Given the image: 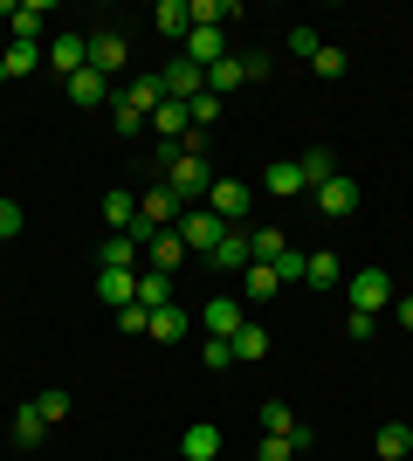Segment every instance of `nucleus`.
<instances>
[{"instance_id":"e433bc0d","label":"nucleus","mask_w":413,"mask_h":461,"mask_svg":"<svg viewBox=\"0 0 413 461\" xmlns=\"http://www.w3.org/2000/svg\"><path fill=\"white\" fill-rule=\"evenodd\" d=\"M111 124H118L124 138H138V131H145V117H138V111H131V104H124L118 90H111Z\"/></svg>"},{"instance_id":"9b49d317","label":"nucleus","mask_w":413,"mask_h":461,"mask_svg":"<svg viewBox=\"0 0 413 461\" xmlns=\"http://www.w3.org/2000/svg\"><path fill=\"white\" fill-rule=\"evenodd\" d=\"M248 324V310H241V296H214L207 303V338H228L235 345V330Z\"/></svg>"},{"instance_id":"aec40b11","label":"nucleus","mask_w":413,"mask_h":461,"mask_svg":"<svg viewBox=\"0 0 413 461\" xmlns=\"http://www.w3.org/2000/svg\"><path fill=\"white\" fill-rule=\"evenodd\" d=\"M152 28H158V35H193V7H186V0H158Z\"/></svg>"},{"instance_id":"ea45409f","label":"nucleus","mask_w":413,"mask_h":461,"mask_svg":"<svg viewBox=\"0 0 413 461\" xmlns=\"http://www.w3.org/2000/svg\"><path fill=\"white\" fill-rule=\"evenodd\" d=\"M41 420H49V427H56V420H69V393H56V385H49V393H41Z\"/></svg>"},{"instance_id":"39448f33","label":"nucleus","mask_w":413,"mask_h":461,"mask_svg":"<svg viewBox=\"0 0 413 461\" xmlns=\"http://www.w3.org/2000/svg\"><path fill=\"white\" fill-rule=\"evenodd\" d=\"M124 62H131V41H124L118 28H97V35H90V69H97V77H118Z\"/></svg>"},{"instance_id":"4c0bfd02","label":"nucleus","mask_w":413,"mask_h":461,"mask_svg":"<svg viewBox=\"0 0 413 461\" xmlns=\"http://www.w3.org/2000/svg\"><path fill=\"white\" fill-rule=\"evenodd\" d=\"M118 330H131V338H145V330H152V310H145V303H124V310H118Z\"/></svg>"},{"instance_id":"c03bdc74","label":"nucleus","mask_w":413,"mask_h":461,"mask_svg":"<svg viewBox=\"0 0 413 461\" xmlns=\"http://www.w3.org/2000/svg\"><path fill=\"white\" fill-rule=\"evenodd\" d=\"M393 310H400V324H407V330H413V296H400V303H393Z\"/></svg>"},{"instance_id":"6ab92c4d","label":"nucleus","mask_w":413,"mask_h":461,"mask_svg":"<svg viewBox=\"0 0 413 461\" xmlns=\"http://www.w3.org/2000/svg\"><path fill=\"white\" fill-rule=\"evenodd\" d=\"M275 289H283V276H275V262H248V269H241V296H248V303H269Z\"/></svg>"},{"instance_id":"7c9ffc66","label":"nucleus","mask_w":413,"mask_h":461,"mask_svg":"<svg viewBox=\"0 0 413 461\" xmlns=\"http://www.w3.org/2000/svg\"><path fill=\"white\" fill-rule=\"evenodd\" d=\"M41 434H49V420H41V406L28 400V406H21V413H14V441H21V447H35Z\"/></svg>"},{"instance_id":"4be33fe9","label":"nucleus","mask_w":413,"mask_h":461,"mask_svg":"<svg viewBox=\"0 0 413 461\" xmlns=\"http://www.w3.org/2000/svg\"><path fill=\"white\" fill-rule=\"evenodd\" d=\"M138 255H145V249H138L131 234H111V241L97 249V269H138Z\"/></svg>"},{"instance_id":"5701e85b","label":"nucleus","mask_w":413,"mask_h":461,"mask_svg":"<svg viewBox=\"0 0 413 461\" xmlns=\"http://www.w3.org/2000/svg\"><path fill=\"white\" fill-rule=\"evenodd\" d=\"M207 262H214V269H248V262H256V255H248V234H241V228H228V241H220V249L207 255Z\"/></svg>"},{"instance_id":"37998d69","label":"nucleus","mask_w":413,"mask_h":461,"mask_svg":"<svg viewBox=\"0 0 413 461\" xmlns=\"http://www.w3.org/2000/svg\"><path fill=\"white\" fill-rule=\"evenodd\" d=\"M290 49H296V56H303V62H310L317 49H324V41H317V28H296V35H290Z\"/></svg>"},{"instance_id":"79ce46f5","label":"nucleus","mask_w":413,"mask_h":461,"mask_svg":"<svg viewBox=\"0 0 413 461\" xmlns=\"http://www.w3.org/2000/svg\"><path fill=\"white\" fill-rule=\"evenodd\" d=\"M296 455V434H262V461H290Z\"/></svg>"},{"instance_id":"0eeeda50","label":"nucleus","mask_w":413,"mask_h":461,"mask_svg":"<svg viewBox=\"0 0 413 461\" xmlns=\"http://www.w3.org/2000/svg\"><path fill=\"white\" fill-rule=\"evenodd\" d=\"M158 77H166V96H173V104H193L200 90H207V69H200V62H166V69H158Z\"/></svg>"},{"instance_id":"b1692460","label":"nucleus","mask_w":413,"mask_h":461,"mask_svg":"<svg viewBox=\"0 0 413 461\" xmlns=\"http://www.w3.org/2000/svg\"><path fill=\"white\" fill-rule=\"evenodd\" d=\"M138 303H145V310H166V303H173V276L138 269Z\"/></svg>"},{"instance_id":"2eb2a0df","label":"nucleus","mask_w":413,"mask_h":461,"mask_svg":"<svg viewBox=\"0 0 413 461\" xmlns=\"http://www.w3.org/2000/svg\"><path fill=\"white\" fill-rule=\"evenodd\" d=\"M118 96H124V104H131L138 117H152L158 104H166V77H131V83H124Z\"/></svg>"},{"instance_id":"f704fd0d","label":"nucleus","mask_w":413,"mask_h":461,"mask_svg":"<svg viewBox=\"0 0 413 461\" xmlns=\"http://www.w3.org/2000/svg\"><path fill=\"white\" fill-rule=\"evenodd\" d=\"M262 351H269V330H262V324H241L235 330V358H262Z\"/></svg>"},{"instance_id":"58836bf2","label":"nucleus","mask_w":413,"mask_h":461,"mask_svg":"<svg viewBox=\"0 0 413 461\" xmlns=\"http://www.w3.org/2000/svg\"><path fill=\"white\" fill-rule=\"evenodd\" d=\"M310 69H317V77H345V49H331V41H324V49L310 56Z\"/></svg>"},{"instance_id":"4468645a","label":"nucleus","mask_w":413,"mask_h":461,"mask_svg":"<svg viewBox=\"0 0 413 461\" xmlns=\"http://www.w3.org/2000/svg\"><path fill=\"white\" fill-rule=\"evenodd\" d=\"M97 296H103L111 310L138 303V269H97Z\"/></svg>"},{"instance_id":"412c9836","label":"nucleus","mask_w":413,"mask_h":461,"mask_svg":"<svg viewBox=\"0 0 413 461\" xmlns=\"http://www.w3.org/2000/svg\"><path fill=\"white\" fill-rule=\"evenodd\" d=\"M373 447H379V461H407V455H413V427H407V420H386Z\"/></svg>"},{"instance_id":"dca6fc26","label":"nucleus","mask_w":413,"mask_h":461,"mask_svg":"<svg viewBox=\"0 0 413 461\" xmlns=\"http://www.w3.org/2000/svg\"><path fill=\"white\" fill-rule=\"evenodd\" d=\"M186 330H193V317L179 303H166V310H152V330H145V338H152V345H179Z\"/></svg>"},{"instance_id":"423d86ee","label":"nucleus","mask_w":413,"mask_h":461,"mask_svg":"<svg viewBox=\"0 0 413 461\" xmlns=\"http://www.w3.org/2000/svg\"><path fill=\"white\" fill-rule=\"evenodd\" d=\"M317 213H324V221H352L358 213V179H324V186H317Z\"/></svg>"},{"instance_id":"f03ea898","label":"nucleus","mask_w":413,"mask_h":461,"mask_svg":"<svg viewBox=\"0 0 413 461\" xmlns=\"http://www.w3.org/2000/svg\"><path fill=\"white\" fill-rule=\"evenodd\" d=\"M345 296H352L358 317H379V310L393 303V276L386 269H358V276H345Z\"/></svg>"},{"instance_id":"a19ab883","label":"nucleus","mask_w":413,"mask_h":461,"mask_svg":"<svg viewBox=\"0 0 413 461\" xmlns=\"http://www.w3.org/2000/svg\"><path fill=\"white\" fill-rule=\"evenodd\" d=\"M21 221H28V213H21V200H7V193H0V241H14Z\"/></svg>"},{"instance_id":"393cba45","label":"nucleus","mask_w":413,"mask_h":461,"mask_svg":"<svg viewBox=\"0 0 413 461\" xmlns=\"http://www.w3.org/2000/svg\"><path fill=\"white\" fill-rule=\"evenodd\" d=\"M303 283H310V289H337V283H345V262H337L331 249H317V255H310V276H303Z\"/></svg>"},{"instance_id":"f3484780","label":"nucleus","mask_w":413,"mask_h":461,"mask_svg":"<svg viewBox=\"0 0 413 461\" xmlns=\"http://www.w3.org/2000/svg\"><path fill=\"white\" fill-rule=\"evenodd\" d=\"M220 56H228V35H220V28H193V35H186V62H200V69H214Z\"/></svg>"},{"instance_id":"72a5a7b5","label":"nucleus","mask_w":413,"mask_h":461,"mask_svg":"<svg viewBox=\"0 0 413 461\" xmlns=\"http://www.w3.org/2000/svg\"><path fill=\"white\" fill-rule=\"evenodd\" d=\"M186 117H193V131H214V117H220V96H214V90H200L193 104H186Z\"/></svg>"},{"instance_id":"7ed1b4c3","label":"nucleus","mask_w":413,"mask_h":461,"mask_svg":"<svg viewBox=\"0 0 413 461\" xmlns=\"http://www.w3.org/2000/svg\"><path fill=\"white\" fill-rule=\"evenodd\" d=\"M179 241H186V255H214L220 241H228V221L207 213V207H193V213H179Z\"/></svg>"},{"instance_id":"a211bd4d","label":"nucleus","mask_w":413,"mask_h":461,"mask_svg":"<svg viewBox=\"0 0 413 461\" xmlns=\"http://www.w3.org/2000/svg\"><path fill=\"white\" fill-rule=\"evenodd\" d=\"M262 193H275V200H296V193H303V166H296V158H275L269 173H262Z\"/></svg>"},{"instance_id":"6e6552de","label":"nucleus","mask_w":413,"mask_h":461,"mask_svg":"<svg viewBox=\"0 0 413 461\" xmlns=\"http://www.w3.org/2000/svg\"><path fill=\"white\" fill-rule=\"evenodd\" d=\"M248 200H256V193L241 186V179H214V186H207V213H220L228 228H235L241 213H248Z\"/></svg>"},{"instance_id":"c85d7f7f","label":"nucleus","mask_w":413,"mask_h":461,"mask_svg":"<svg viewBox=\"0 0 413 461\" xmlns=\"http://www.w3.org/2000/svg\"><path fill=\"white\" fill-rule=\"evenodd\" d=\"M0 62H7V77H35L41 49H35V41H7V56H0Z\"/></svg>"},{"instance_id":"9d476101","label":"nucleus","mask_w":413,"mask_h":461,"mask_svg":"<svg viewBox=\"0 0 413 461\" xmlns=\"http://www.w3.org/2000/svg\"><path fill=\"white\" fill-rule=\"evenodd\" d=\"M179 262H186V241H179V228H158L152 241H145V269H158V276H173Z\"/></svg>"},{"instance_id":"f257e3e1","label":"nucleus","mask_w":413,"mask_h":461,"mask_svg":"<svg viewBox=\"0 0 413 461\" xmlns=\"http://www.w3.org/2000/svg\"><path fill=\"white\" fill-rule=\"evenodd\" d=\"M158 173H166V186H173L179 207H186V200H207V186H214V179H207V152H173Z\"/></svg>"},{"instance_id":"473e14b6","label":"nucleus","mask_w":413,"mask_h":461,"mask_svg":"<svg viewBox=\"0 0 413 461\" xmlns=\"http://www.w3.org/2000/svg\"><path fill=\"white\" fill-rule=\"evenodd\" d=\"M275 276H283V289L303 283V276H310V255H303V249H283V255H275Z\"/></svg>"},{"instance_id":"c9c22d12","label":"nucleus","mask_w":413,"mask_h":461,"mask_svg":"<svg viewBox=\"0 0 413 461\" xmlns=\"http://www.w3.org/2000/svg\"><path fill=\"white\" fill-rule=\"evenodd\" d=\"M200 366H207V372H228V366H235V345H228V338H207V345H200Z\"/></svg>"},{"instance_id":"ddd939ff","label":"nucleus","mask_w":413,"mask_h":461,"mask_svg":"<svg viewBox=\"0 0 413 461\" xmlns=\"http://www.w3.org/2000/svg\"><path fill=\"white\" fill-rule=\"evenodd\" d=\"M214 455H220V427L214 420H193L179 434V461H214Z\"/></svg>"},{"instance_id":"20e7f679","label":"nucleus","mask_w":413,"mask_h":461,"mask_svg":"<svg viewBox=\"0 0 413 461\" xmlns=\"http://www.w3.org/2000/svg\"><path fill=\"white\" fill-rule=\"evenodd\" d=\"M49 69H56L62 83L76 77V69H90V35H76V28H62V35L49 41Z\"/></svg>"},{"instance_id":"cd10ccee","label":"nucleus","mask_w":413,"mask_h":461,"mask_svg":"<svg viewBox=\"0 0 413 461\" xmlns=\"http://www.w3.org/2000/svg\"><path fill=\"white\" fill-rule=\"evenodd\" d=\"M283 249H290V234H283V228H248V255H256V262H275Z\"/></svg>"},{"instance_id":"2f4dec72","label":"nucleus","mask_w":413,"mask_h":461,"mask_svg":"<svg viewBox=\"0 0 413 461\" xmlns=\"http://www.w3.org/2000/svg\"><path fill=\"white\" fill-rule=\"evenodd\" d=\"M262 434H303V427H296V413L283 400H262Z\"/></svg>"},{"instance_id":"f8f14e48","label":"nucleus","mask_w":413,"mask_h":461,"mask_svg":"<svg viewBox=\"0 0 413 461\" xmlns=\"http://www.w3.org/2000/svg\"><path fill=\"white\" fill-rule=\"evenodd\" d=\"M62 90H69V104H76V111H97V104H111V77H97V69H76Z\"/></svg>"},{"instance_id":"bb28decb","label":"nucleus","mask_w":413,"mask_h":461,"mask_svg":"<svg viewBox=\"0 0 413 461\" xmlns=\"http://www.w3.org/2000/svg\"><path fill=\"white\" fill-rule=\"evenodd\" d=\"M296 166H303V186H324V179H337V158L324 152V145H310V152L296 158Z\"/></svg>"},{"instance_id":"a878e982","label":"nucleus","mask_w":413,"mask_h":461,"mask_svg":"<svg viewBox=\"0 0 413 461\" xmlns=\"http://www.w3.org/2000/svg\"><path fill=\"white\" fill-rule=\"evenodd\" d=\"M41 21H49V7H41V0H21L7 28H14V41H35V35H41Z\"/></svg>"},{"instance_id":"c756f323","label":"nucleus","mask_w":413,"mask_h":461,"mask_svg":"<svg viewBox=\"0 0 413 461\" xmlns=\"http://www.w3.org/2000/svg\"><path fill=\"white\" fill-rule=\"evenodd\" d=\"M103 221H111V234H124L138 221V200L131 193H103Z\"/></svg>"},{"instance_id":"1a4fd4ad","label":"nucleus","mask_w":413,"mask_h":461,"mask_svg":"<svg viewBox=\"0 0 413 461\" xmlns=\"http://www.w3.org/2000/svg\"><path fill=\"white\" fill-rule=\"evenodd\" d=\"M138 221H145V228H179V200H173L166 179H158L152 193H138Z\"/></svg>"}]
</instances>
